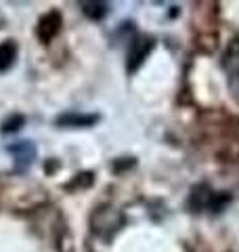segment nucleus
Wrapping results in <instances>:
<instances>
[{
    "mask_svg": "<svg viewBox=\"0 0 239 252\" xmlns=\"http://www.w3.org/2000/svg\"><path fill=\"white\" fill-rule=\"evenodd\" d=\"M225 65L231 74H239V40H235L229 46L227 57H225Z\"/></svg>",
    "mask_w": 239,
    "mask_h": 252,
    "instance_id": "obj_7",
    "label": "nucleus"
},
{
    "mask_svg": "<svg viewBox=\"0 0 239 252\" xmlns=\"http://www.w3.org/2000/svg\"><path fill=\"white\" fill-rule=\"evenodd\" d=\"M82 9L90 19H103L109 13V4L107 2H84Z\"/></svg>",
    "mask_w": 239,
    "mask_h": 252,
    "instance_id": "obj_6",
    "label": "nucleus"
},
{
    "mask_svg": "<svg viewBox=\"0 0 239 252\" xmlns=\"http://www.w3.org/2000/svg\"><path fill=\"white\" fill-rule=\"evenodd\" d=\"M59 30H61V15L57 11H51V13H46L44 17L38 21L36 34H38L40 40L46 44V42H51L53 38L59 34Z\"/></svg>",
    "mask_w": 239,
    "mask_h": 252,
    "instance_id": "obj_2",
    "label": "nucleus"
},
{
    "mask_svg": "<svg viewBox=\"0 0 239 252\" xmlns=\"http://www.w3.org/2000/svg\"><path fill=\"white\" fill-rule=\"evenodd\" d=\"M23 122H26V118H23L21 114H13L9 116L6 120L2 122V132H15V130H19Z\"/></svg>",
    "mask_w": 239,
    "mask_h": 252,
    "instance_id": "obj_8",
    "label": "nucleus"
},
{
    "mask_svg": "<svg viewBox=\"0 0 239 252\" xmlns=\"http://www.w3.org/2000/svg\"><path fill=\"white\" fill-rule=\"evenodd\" d=\"M99 120V116H90V114H61L59 118H55V124L63 126V128H84V126H92Z\"/></svg>",
    "mask_w": 239,
    "mask_h": 252,
    "instance_id": "obj_4",
    "label": "nucleus"
},
{
    "mask_svg": "<svg viewBox=\"0 0 239 252\" xmlns=\"http://www.w3.org/2000/svg\"><path fill=\"white\" fill-rule=\"evenodd\" d=\"M9 154L13 156L17 170H28L36 158V145L31 141H17V143L9 145Z\"/></svg>",
    "mask_w": 239,
    "mask_h": 252,
    "instance_id": "obj_1",
    "label": "nucleus"
},
{
    "mask_svg": "<svg viewBox=\"0 0 239 252\" xmlns=\"http://www.w3.org/2000/svg\"><path fill=\"white\" fill-rule=\"evenodd\" d=\"M15 59H17V44L13 40H6L0 44V74L13 67Z\"/></svg>",
    "mask_w": 239,
    "mask_h": 252,
    "instance_id": "obj_5",
    "label": "nucleus"
},
{
    "mask_svg": "<svg viewBox=\"0 0 239 252\" xmlns=\"http://www.w3.org/2000/svg\"><path fill=\"white\" fill-rule=\"evenodd\" d=\"M151 49H153V40H151V38H139V40L132 42V49L128 53V69L130 72H134V69L145 61V57L149 55Z\"/></svg>",
    "mask_w": 239,
    "mask_h": 252,
    "instance_id": "obj_3",
    "label": "nucleus"
}]
</instances>
